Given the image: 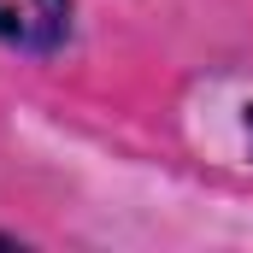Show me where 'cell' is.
Listing matches in <instances>:
<instances>
[{
	"mask_svg": "<svg viewBox=\"0 0 253 253\" xmlns=\"http://www.w3.org/2000/svg\"><path fill=\"white\" fill-rule=\"evenodd\" d=\"M0 42L18 53H59L71 42V0H0Z\"/></svg>",
	"mask_w": 253,
	"mask_h": 253,
	"instance_id": "6da1fadb",
	"label": "cell"
},
{
	"mask_svg": "<svg viewBox=\"0 0 253 253\" xmlns=\"http://www.w3.org/2000/svg\"><path fill=\"white\" fill-rule=\"evenodd\" d=\"M242 129H248V147H253V100L242 106Z\"/></svg>",
	"mask_w": 253,
	"mask_h": 253,
	"instance_id": "7a4b0ae2",
	"label": "cell"
},
{
	"mask_svg": "<svg viewBox=\"0 0 253 253\" xmlns=\"http://www.w3.org/2000/svg\"><path fill=\"white\" fill-rule=\"evenodd\" d=\"M12 242H18V236H6V230H0V248H12Z\"/></svg>",
	"mask_w": 253,
	"mask_h": 253,
	"instance_id": "3957f363",
	"label": "cell"
}]
</instances>
